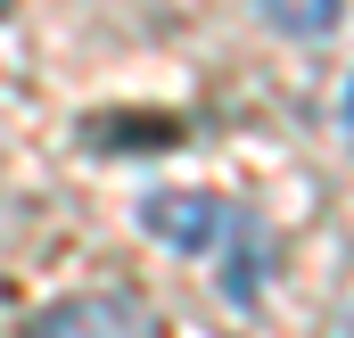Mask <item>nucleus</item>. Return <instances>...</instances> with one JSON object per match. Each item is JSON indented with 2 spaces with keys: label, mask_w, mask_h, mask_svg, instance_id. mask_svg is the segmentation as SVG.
<instances>
[{
  "label": "nucleus",
  "mask_w": 354,
  "mask_h": 338,
  "mask_svg": "<svg viewBox=\"0 0 354 338\" xmlns=\"http://www.w3.org/2000/svg\"><path fill=\"white\" fill-rule=\"evenodd\" d=\"M25 338H157V322H149V305L91 289V297H58V305H41V314L25 322Z\"/></svg>",
  "instance_id": "nucleus-2"
},
{
  "label": "nucleus",
  "mask_w": 354,
  "mask_h": 338,
  "mask_svg": "<svg viewBox=\"0 0 354 338\" xmlns=\"http://www.w3.org/2000/svg\"><path fill=\"white\" fill-rule=\"evenodd\" d=\"M140 223H149L165 248L206 256L239 305L264 289V272H272V240H264V223H256V215H239V206H223V198H189V190H165V198H149V206H140Z\"/></svg>",
  "instance_id": "nucleus-1"
},
{
  "label": "nucleus",
  "mask_w": 354,
  "mask_h": 338,
  "mask_svg": "<svg viewBox=\"0 0 354 338\" xmlns=\"http://www.w3.org/2000/svg\"><path fill=\"white\" fill-rule=\"evenodd\" d=\"M346 132H354V91H346Z\"/></svg>",
  "instance_id": "nucleus-4"
},
{
  "label": "nucleus",
  "mask_w": 354,
  "mask_h": 338,
  "mask_svg": "<svg viewBox=\"0 0 354 338\" xmlns=\"http://www.w3.org/2000/svg\"><path fill=\"white\" fill-rule=\"evenodd\" d=\"M256 8H264L280 33H297V42H322V33L338 25V8H346V0H256Z\"/></svg>",
  "instance_id": "nucleus-3"
},
{
  "label": "nucleus",
  "mask_w": 354,
  "mask_h": 338,
  "mask_svg": "<svg viewBox=\"0 0 354 338\" xmlns=\"http://www.w3.org/2000/svg\"><path fill=\"white\" fill-rule=\"evenodd\" d=\"M0 8H8V0H0Z\"/></svg>",
  "instance_id": "nucleus-5"
}]
</instances>
